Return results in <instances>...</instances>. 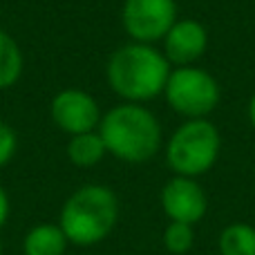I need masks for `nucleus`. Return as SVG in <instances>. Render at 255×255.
Instances as JSON below:
<instances>
[{"mask_svg": "<svg viewBox=\"0 0 255 255\" xmlns=\"http://www.w3.org/2000/svg\"><path fill=\"white\" fill-rule=\"evenodd\" d=\"M168 76V58L145 43L124 45L108 61V81L128 103L150 101L161 94Z\"/></svg>", "mask_w": 255, "mask_h": 255, "instance_id": "f257e3e1", "label": "nucleus"}, {"mask_svg": "<svg viewBox=\"0 0 255 255\" xmlns=\"http://www.w3.org/2000/svg\"><path fill=\"white\" fill-rule=\"evenodd\" d=\"M99 134L108 152L128 163L148 161L161 145V128L150 110L124 103L108 112L99 124Z\"/></svg>", "mask_w": 255, "mask_h": 255, "instance_id": "f03ea898", "label": "nucleus"}, {"mask_svg": "<svg viewBox=\"0 0 255 255\" xmlns=\"http://www.w3.org/2000/svg\"><path fill=\"white\" fill-rule=\"evenodd\" d=\"M119 217V202L110 188L99 184L81 186L61 208V229L67 242L92 247L110 235Z\"/></svg>", "mask_w": 255, "mask_h": 255, "instance_id": "7ed1b4c3", "label": "nucleus"}, {"mask_svg": "<svg viewBox=\"0 0 255 255\" xmlns=\"http://www.w3.org/2000/svg\"><path fill=\"white\" fill-rule=\"evenodd\" d=\"M220 132L206 119H190L170 136L166 148L168 166L179 177H199L220 157Z\"/></svg>", "mask_w": 255, "mask_h": 255, "instance_id": "20e7f679", "label": "nucleus"}, {"mask_svg": "<svg viewBox=\"0 0 255 255\" xmlns=\"http://www.w3.org/2000/svg\"><path fill=\"white\" fill-rule=\"evenodd\" d=\"M166 99L170 108L188 119H204L220 103V85L208 72L184 65L170 72L166 81Z\"/></svg>", "mask_w": 255, "mask_h": 255, "instance_id": "39448f33", "label": "nucleus"}, {"mask_svg": "<svg viewBox=\"0 0 255 255\" xmlns=\"http://www.w3.org/2000/svg\"><path fill=\"white\" fill-rule=\"evenodd\" d=\"M177 22L175 0H126L124 27L134 43H154Z\"/></svg>", "mask_w": 255, "mask_h": 255, "instance_id": "423d86ee", "label": "nucleus"}, {"mask_svg": "<svg viewBox=\"0 0 255 255\" xmlns=\"http://www.w3.org/2000/svg\"><path fill=\"white\" fill-rule=\"evenodd\" d=\"M52 119L67 134L92 132L101 124L99 106L88 92L81 90H63L52 101Z\"/></svg>", "mask_w": 255, "mask_h": 255, "instance_id": "0eeeda50", "label": "nucleus"}, {"mask_svg": "<svg viewBox=\"0 0 255 255\" xmlns=\"http://www.w3.org/2000/svg\"><path fill=\"white\" fill-rule=\"evenodd\" d=\"M161 206L170 222L195 224L206 213V193L193 177H172L161 190Z\"/></svg>", "mask_w": 255, "mask_h": 255, "instance_id": "6e6552de", "label": "nucleus"}, {"mask_svg": "<svg viewBox=\"0 0 255 255\" xmlns=\"http://www.w3.org/2000/svg\"><path fill=\"white\" fill-rule=\"evenodd\" d=\"M166 58L179 67L197 61L208 45V34L197 20H177L166 36Z\"/></svg>", "mask_w": 255, "mask_h": 255, "instance_id": "1a4fd4ad", "label": "nucleus"}, {"mask_svg": "<svg viewBox=\"0 0 255 255\" xmlns=\"http://www.w3.org/2000/svg\"><path fill=\"white\" fill-rule=\"evenodd\" d=\"M67 249V238L61 226L38 224L25 235L22 251L25 255H63Z\"/></svg>", "mask_w": 255, "mask_h": 255, "instance_id": "9d476101", "label": "nucleus"}, {"mask_svg": "<svg viewBox=\"0 0 255 255\" xmlns=\"http://www.w3.org/2000/svg\"><path fill=\"white\" fill-rule=\"evenodd\" d=\"M108 148L103 143L99 132H83V134H74L67 143V157L74 166L79 168H92L106 157Z\"/></svg>", "mask_w": 255, "mask_h": 255, "instance_id": "9b49d317", "label": "nucleus"}, {"mask_svg": "<svg viewBox=\"0 0 255 255\" xmlns=\"http://www.w3.org/2000/svg\"><path fill=\"white\" fill-rule=\"evenodd\" d=\"M222 255H255V229L249 224H229L217 240Z\"/></svg>", "mask_w": 255, "mask_h": 255, "instance_id": "f8f14e48", "label": "nucleus"}, {"mask_svg": "<svg viewBox=\"0 0 255 255\" xmlns=\"http://www.w3.org/2000/svg\"><path fill=\"white\" fill-rule=\"evenodd\" d=\"M22 74V52L18 43L0 29V90L11 88Z\"/></svg>", "mask_w": 255, "mask_h": 255, "instance_id": "ddd939ff", "label": "nucleus"}, {"mask_svg": "<svg viewBox=\"0 0 255 255\" xmlns=\"http://www.w3.org/2000/svg\"><path fill=\"white\" fill-rule=\"evenodd\" d=\"M195 242V231L193 224H184V222H170L163 231V244L170 253L181 255L186 251H190Z\"/></svg>", "mask_w": 255, "mask_h": 255, "instance_id": "4468645a", "label": "nucleus"}, {"mask_svg": "<svg viewBox=\"0 0 255 255\" xmlns=\"http://www.w3.org/2000/svg\"><path fill=\"white\" fill-rule=\"evenodd\" d=\"M16 145H18L16 132H13L7 124L0 121V168H2L4 163L11 161V157L16 154Z\"/></svg>", "mask_w": 255, "mask_h": 255, "instance_id": "2eb2a0df", "label": "nucleus"}, {"mask_svg": "<svg viewBox=\"0 0 255 255\" xmlns=\"http://www.w3.org/2000/svg\"><path fill=\"white\" fill-rule=\"evenodd\" d=\"M7 217H9V197H7V193H4V188L0 186V229L4 226Z\"/></svg>", "mask_w": 255, "mask_h": 255, "instance_id": "dca6fc26", "label": "nucleus"}, {"mask_svg": "<svg viewBox=\"0 0 255 255\" xmlns=\"http://www.w3.org/2000/svg\"><path fill=\"white\" fill-rule=\"evenodd\" d=\"M249 119H251V124L255 128V97L251 99V103H249Z\"/></svg>", "mask_w": 255, "mask_h": 255, "instance_id": "f3484780", "label": "nucleus"}, {"mask_svg": "<svg viewBox=\"0 0 255 255\" xmlns=\"http://www.w3.org/2000/svg\"><path fill=\"white\" fill-rule=\"evenodd\" d=\"M0 255H2V242H0Z\"/></svg>", "mask_w": 255, "mask_h": 255, "instance_id": "a211bd4d", "label": "nucleus"}]
</instances>
